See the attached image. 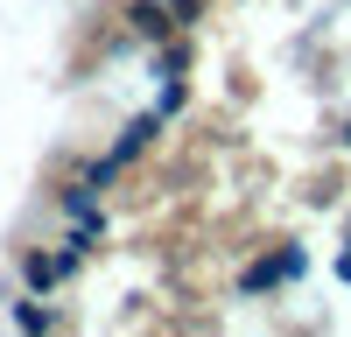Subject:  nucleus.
<instances>
[{"label":"nucleus","mask_w":351,"mask_h":337,"mask_svg":"<svg viewBox=\"0 0 351 337\" xmlns=\"http://www.w3.org/2000/svg\"><path fill=\"white\" fill-rule=\"evenodd\" d=\"M56 218L71 225V232H84V239H106L112 232V218H106V190H92V183H77V176H64L56 183Z\"/></svg>","instance_id":"nucleus-2"},{"label":"nucleus","mask_w":351,"mask_h":337,"mask_svg":"<svg viewBox=\"0 0 351 337\" xmlns=\"http://www.w3.org/2000/svg\"><path fill=\"white\" fill-rule=\"evenodd\" d=\"M190 105V77L183 71H162V92H155V112H162V120H176V112H183Z\"/></svg>","instance_id":"nucleus-8"},{"label":"nucleus","mask_w":351,"mask_h":337,"mask_svg":"<svg viewBox=\"0 0 351 337\" xmlns=\"http://www.w3.org/2000/svg\"><path fill=\"white\" fill-rule=\"evenodd\" d=\"M295 281H309V246H295V239H274V246H260L253 260L239 267V295L267 302V295H281V288H295Z\"/></svg>","instance_id":"nucleus-1"},{"label":"nucleus","mask_w":351,"mask_h":337,"mask_svg":"<svg viewBox=\"0 0 351 337\" xmlns=\"http://www.w3.org/2000/svg\"><path fill=\"white\" fill-rule=\"evenodd\" d=\"M71 176H77V183H92V190H112V183L127 176V162H112V155H77V162H71Z\"/></svg>","instance_id":"nucleus-7"},{"label":"nucleus","mask_w":351,"mask_h":337,"mask_svg":"<svg viewBox=\"0 0 351 337\" xmlns=\"http://www.w3.org/2000/svg\"><path fill=\"white\" fill-rule=\"evenodd\" d=\"M162 127H169V120H162L155 105H148V112H134V120L120 127V140H112L106 155H112V162H127V168H134V162H148V155H155V140H162Z\"/></svg>","instance_id":"nucleus-5"},{"label":"nucleus","mask_w":351,"mask_h":337,"mask_svg":"<svg viewBox=\"0 0 351 337\" xmlns=\"http://www.w3.org/2000/svg\"><path fill=\"white\" fill-rule=\"evenodd\" d=\"M14 274H21V288H28V295H49V302H56V295L71 288L49 246H21V253H14Z\"/></svg>","instance_id":"nucleus-4"},{"label":"nucleus","mask_w":351,"mask_h":337,"mask_svg":"<svg viewBox=\"0 0 351 337\" xmlns=\"http://www.w3.org/2000/svg\"><path fill=\"white\" fill-rule=\"evenodd\" d=\"M162 8L176 14V28H183V36H190L197 21H211V0H162Z\"/></svg>","instance_id":"nucleus-9"},{"label":"nucleus","mask_w":351,"mask_h":337,"mask_svg":"<svg viewBox=\"0 0 351 337\" xmlns=\"http://www.w3.org/2000/svg\"><path fill=\"white\" fill-rule=\"evenodd\" d=\"M8 323L14 330H71V316H64V309H49V295H8Z\"/></svg>","instance_id":"nucleus-6"},{"label":"nucleus","mask_w":351,"mask_h":337,"mask_svg":"<svg viewBox=\"0 0 351 337\" xmlns=\"http://www.w3.org/2000/svg\"><path fill=\"white\" fill-rule=\"evenodd\" d=\"M112 21H120V42H134V49H162L169 36H183L162 0H120V8H112Z\"/></svg>","instance_id":"nucleus-3"},{"label":"nucleus","mask_w":351,"mask_h":337,"mask_svg":"<svg viewBox=\"0 0 351 337\" xmlns=\"http://www.w3.org/2000/svg\"><path fill=\"white\" fill-rule=\"evenodd\" d=\"M344 246H351V218H344Z\"/></svg>","instance_id":"nucleus-11"},{"label":"nucleus","mask_w":351,"mask_h":337,"mask_svg":"<svg viewBox=\"0 0 351 337\" xmlns=\"http://www.w3.org/2000/svg\"><path fill=\"white\" fill-rule=\"evenodd\" d=\"M337 155H351V120H337Z\"/></svg>","instance_id":"nucleus-10"}]
</instances>
